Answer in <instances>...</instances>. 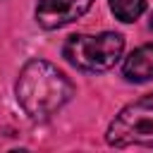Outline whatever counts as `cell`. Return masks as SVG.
<instances>
[{
    "label": "cell",
    "instance_id": "1",
    "mask_svg": "<svg viewBox=\"0 0 153 153\" xmlns=\"http://www.w3.org/2000/svg\"><path fill=\"white\" fill-rule=\"evenodd\" d=\"M74 96V84L50 62L29 60L17 79V100L22 110L33 120L43 122L55 115Z\"/></svg>",
    "mask_w": 153,
    "mask_h": 153
},
{
    "label": "cell",
    "instance_id": "2",
    "mask_svg": "<svg viewBox=\"0 0 153 153\" xmlns=\"http://www.w3.org/2000/svg\"><path fill=\"white\" fill-rule=\"evenodd\" d=\"M122 50H124V38L115 31H105L98 36H88V33L69 36L62 53L79 69L105 72L115 67V62L122 57Z\"/></svg>",
    "mask_w": 153,
    "mask_h": 153
},
{
    "label": "cell",
    "instance_id": "3",
    "mask_svg": "<svg viewBox=\"0 0 153 153\" xmlns=\"http://www.w3.org/2000/svg\"><path fill=\"white\" fill-rule=\"evenodd\" d=\"M110 146H153V91L122 108L105 134Z\"/></svg>",
    "mask_w": 153,
    "mask_h": 153
},
{
    "label": "cell",
    "instance_id": "4",
    "mask_svg": "<svg viewBox=\"0 0 153 153\" xmlns=\"http://www.w3.org/2000/svg\"><path fill=\"white\" fill-rule=\"evenodd\" d=\"M93 0H38L36 22L43 29H60L91 10Z\"/></svg>",
    "mask_w": 153,
    "mask_h": 153
},
{
    "label": "cell",
    "instance_id": "5",
    "mask_svg": "<svg viewBox=\"0 0 153 153\" xmlns=\"http://www.w3.org/2000/svg\"><path fill=\"white\" fill-rule=\"evenodd\" d=\"M122 72L129 81H136V84L153 79V43H146V45L136 48L124 60Z\"/></svg>",
    "mask_w": 153,
    "mask_h": 153
},
{
    "label": "cell",
    "instance_id": "6",
    "mask_svg": "<svg viewBox=\"0 0 153 153\" xmlns=\"http://www.w3.org/2000/svg\"><path fill=\"white\" fill-rule=\"evenodd\" d=\"M110 10L120 22H136L146 10V0H110Z\"/></svg>",
    "mask_w": 153,
    "mask_h": 153
},
{
    "label": "cell",
    "instance_id": "7",
    "mask_svg": "<svg viewBox=\"0 0 153 153\" xmlns=\"http://www.w3.org/2000/svg\"><path fill=\"white\" fill-rule=\"evenodd\" d=\"M148 26H151V29H153V14H151V22H148Z\"/></svg>",
    "mask_w": 153,
    "mask_h": 153
}]
</instances>
